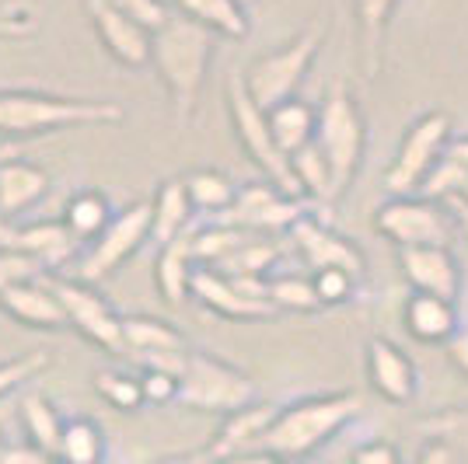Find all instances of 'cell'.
<instances>
[{
  "label": "cell",
  "instance_id": "obj_50",
  "mask_svg": "<svg viewBox=\"0 0 468 464\" xmlns=\"http://www.w3.org/2000/svg\"><path fill=\"white\" fill-rule=\"evenodd\" d=\"M18 234H21V224H15L11 216H0V252L18 248Z\"/></svg>",
  "mask_w": 468,
  "mask_h": 464
},
{
  "label": "cell",
  "instance_id": "obj_47",
  "mask_svg": "<svg viewBox=\"0 0 468 464\" xmlns=\"http://www.w3.org/2000/svg\"><path fill=\"white\" fill-rule=\"evenodd\" d=\"M0 464H59L57 458L42 454L36 447H15V450H4L0 454Z\"/></svg>",
  "mask_w": 468,
  "mask_h": 464
},
{
  "label": "cell",
  "instance_id": "obj_25",
  "mask_svg": "<svg viewBox=\"0 0 468 464\" xmlns=\"http://www.w3.org/2000/svg\"><path fill=\"white\" fill-rule=\"evenodd\" d=\"M270 116V130H273L280 151L293 157L297 151H304L308 143H314V130H318V109L308 105L304 98H291L283 105H276L266 112Z\"/></svg>",
  "mask_w": 468,
  "mask_h": 464
},
{
  "label": "cell",
  "instance_id": "obj_1",
  "mask_svg": "<svg viewBox=\"0 0 468 464\" xmlns=\"http://www.w3.org/2000/svg\"><path fill=\"white\" fill-rule=\"evenodd\" d=\"M360 412H364V398L353 391L297 398L291 406L276 408V419L266 429L259 450H270L287 464L312 461L314 450H322L332 437H339Z\"/></svg>",
  "mask_w": 468,
  "mask_h": 464
},
{
  "label": "cell",
  "instance_id": "obj_19",
  "mask_svg": "<svg viewBox=\"0 0 468 464\" xmlns=\"http://www.w3.org/2000/svg\"><path fill=\"white\" fill-rule=\"evenodd\" d=\"M49 189H53V178L42 164L25 161V157L4 161L0 164V216L15 220L21 213H28L49 195Z\"/></svg>",
  "mask_w": 468,
  "mask_h": 464
},
{
  "label": "cell",
  "instance_id": "obj_33",
  "mask_svg": "<svg viewBox=\"0 0 468 464\" xmlns=\"http://www.w3.org/2000/svg\"><path fill=\"white\" fill-rule=\"evenodd\" d=\"M245 237H249V231H241V227H234V224H228V220L217 216L214 224H207V227L193 231L196 262L207 266V269H217V266H224V262L241 248Z\"/></svg>",
  "mask_w": 468,
  "mask_h": 464
},
{
  "label": "cell",
  "instance_id": "obj_31",
  "mask_svg": "<svg viewBox=\"0 0 468 464\" xmlns=\"http://www.w3.org/2000/svg\"><path fill=\"white\" fill-rule=\"evenodd\" d=\"M291 164H293V174H297V185H301V195L312 199L318 210L329 213V206L335 203V189H332V172L325 154L314 143H308L304 151H297L291 157Z\"/></svg>",
  "mask_w": 468,
  "mask_h": 464
},
{
  "label": "cell",
  "instance_id": "obj_32",
  "mask_svg": "<svg viewBox=\"0 0 468 464\" xmlns=\"http://www.w3.org/2000/svg\"><path fill=\"white\" fill-rule=\"evenodd\" d=\"M283 258V248L280 241L270 237V234H249L241 241V248L224 262L217 266L220 272L228 276H252V279H262V276H273V266Z\"/></svg>",
  "mask_w": 468,
  "mask_h": 464
},
{
  "label": "cell",
  "instance_id": "obj_35",
  "mask_svg": "<svg viewBox=\"0 0 468 464\" xmlns=\"http://www.w3.org/2000/svg\"><path fill=\"white\" fill-rule=\"evenodd\" d=\"M266 297L273 301L276 311H301V314L322 311L314 279L304 276V272H273V276H266Z\"/></svg>",
  "mask_w": 468,
  "mask_h": 464
},
{
  "label": "cell",
  "instance_id": "obj_6",
  "mask_svg": "<svg viewBox=\"0 0 468 464\" xmlns=\"http://www.w3.org/2000/svg\"><path fill=\"white\" fill-rule=\"evenodd\" d=\"M252 402H259L255 381L245 370L231 367L228 360L210 356V353H189V367L178 381V406L231 416Z\"/></svg>",
  "mask_w": 468,
  "mask_h": 464
},
{
  "label": "cell",
  "instance_id": "obj_53",
  "mask_svg": "<svg viewBox=\"0 0 468 464\" xmlns=\"http://www.w3.org/2000/svg\"><path fill=\"white\" fill-rule=\"evenodd\" d=\"M454 220H458V227H462V234H465V241H468V206L465 203H454Z\"/></svg>",
  "mask_w": 468,
  "mask_h": 464
},
{
  "label": "cell",
  "instance_id": "obj_14",
  "mask_svg": "<svg viewBox=\"0 0 468 464\" xmlns=\"http://www.w3.org/2000/svg\"><path fill=\"white\" fill-rule=\"evenodd\" d=\"M287 237H291L293 252L301 255V262L308 266V272L343 269L356 279L367 276V258L360 252V245L332 231L329 220H322L318 213H308L304 220H297Z\"/></svg>",
  "mask_w": 468,
  "mask_h": 464
},
{
  "label": "cell",
  "instance_id": "obj_17",
  "mask_svg": "<svg viewBox=\"0 0 468 464\" xmlns=\"http://www.w3.org/2000/svg\"><path fill=\"white\" fill-rule=\"evenodd\" d=\"M364 360H367V381L385 402L410 406L416 398V364L399 343H391L385 335H374V339H367Z\"/></svg>",
  "mask_w": 468,
  "mask_h": 464
},
{
  "label": "cell",
  "instance_id": "obj_40",
  "mask_svg": "<svg viewBox=\"0 0 468 464\" xmlns=\"http://www.w3.org/2000/svg\"><path fill=\"white\" fill-rule=\"evenodd\" d=\"M314 279V290H318V301H322V308H339V304H346L356 290V276L343 269H322V272H312Z\"/></svg>",
  "mask_w": 468,
  "mask_h": 464
},
{
  "label": "cell",
  "instance_id": "obj_28",
  "mask_svg": "<svg viewBox=\"0 0 468 464\" xmlns=\"http://www.w3.org/2000/svg\"><path fill=\"white\" fill-rule=\"evenodd\" d=\"M18 416H21V426H25V437H28V447H36L42 454L57 458L59 437H63V426H67V419L57 412V406L46 395L32 391V395H21Z\"/></svg>",
  "mask_w": 468,
  "mask_h": 464
},
{
  "label": "cell",
  "instance_id": "obj_55",
  "mask_svg": "<svg viewBox=\"0 0 468 464\" xmlns=\"http://www.w3.org/2000/svg\"><path fill=\"white\" fill-rule=\"evenodd\" d=\"M241 4H245V7H252V4H255V0H241Z\"/></svg>",
  "mask_w": 468,
  "mask_h": 464
},
{
  "label": "cell",
  "instance_id": "obj_18",
  "mask_svg": "<svg viewBox=\"0 0 468 464\" xmlns=\"http://www.w3.org/2000/svg\"><path fill=\"white\" fill-rule=\"evenodd\" d=\"M0 311L18 322L25 329L39 332H59L67 329V314L63 304L57 301V293L49 290L46 279H25V283H11L0 290Z\"/></svg>",
  "mask_w": 468,
  "mask_h": 464
},
{
  "label": "cell",
  "instance_id": "obj_42",
  "mask_svg": "<svg viewBox=\"0 0 468 464\" xmlns=\"http://www.w3.org/2000/svg\"><path fill=\"white\" fill-rule=\"evenodd\" d=\"M46 272L49 269L42 266L39 258L18 252V248L0 252V290H4V287H11V283H25V279H42Z\"/></svg>",
  "mask_w": 468,
  "mask_h": 464
},
{
  "label": "cell",
  "instance_id": "obj_13",
  "mask_svg": "<svg viewBox=\"0 0 468 464\" xmlns=\"http://www.w3.org/2000/svg\"><path fill=\"white\" fill-rule=\"evenodd\" d=\"M193 301L203 304L207 311H214L228 322H270L280 311L273 308V301L266 297V276L252 279V276H228L220 269H196L193 276Z\"/></svg>",
  "mask_w": 468,
  "mask_h": 464
},
{
  "label": "cell",
  "instance_id": "obj_27",
  "mask_svg": "<svg viewBox=\"0 0 468 464\" xmlns=\"http://www.w3.org/2000/svg\"><path fill=\"white\" fill-rule=\"evenodd\" d=\"M112 216H116V210H112L109 195L101 193V189H80L63 206V224H67V231L74 234L84 248L112 224Z\"/></svg>",
  "mask_w": 468,
  "mask_h": 464
},
{
  "label": "cell",
  "instance_id": "obj_43",
  "mask_svg": "<svg viewBox=\"0 0 468 464\" xmlns=\"http://www.w3.org/2000/svg\"><path fill=\"white\" fill-rule=\"evenodd\" d=\"M140 385H144V402L147 406H172L178 402V377L165 370H140Z\"/></svg>",
  "mask_w": 468,
  "mask_h": 464
},
{
  "label": "cell",
  "instance_id": "obj_48",
  "mask_svg": "<svg viewBox=\"0 0 468 464\" xmlns=\"http://www.w3.org/2000/svg\"><path fill=\"white\" fill-rule=\"evenodd\" d=\"M32 32H36V25H32L28 15H25V18H11V15L0 18V39H25V36H32Z\"/></svg>",
  "mask_w": 468,
  "mask_h": 464
},
{
  "label": "cell",
  "instance_id": "obj_46",
  "mask_svg": "<svg viewBox=\"0 0 468 464\" xmlns=\"http://www.w3.org/2000/svg\"><path fill=\"white\" fill-rule=\"evenodd\" d=\"M416 464H462V461H458V454H454L448 444H441V440H423L420 454H416Z\"/></svg>",
  "mask_w": 468,
  "mask_h": 464
},
{
  "label": "cell",
  "instance_id": "obj_56",
  "mask_svg": "<svg viewBox=\"0 0 468 464\" xmlns=\"http://www.w3.org/2000/svg\"><path fill=\"white\" fill-rule=\"evenodd\" d=\"M301 464H312V461H301Z\"/></svg>",
  "mask_w": 468,
  "mask_h": 464
},
{
  "label": "cell",
  "instance_id": "obj_24",
  "mask_svg": "<svg viewBox=\"0 0 468 464\" xmlns=\"http://www.w3.org/2000/svg\"><path fill=\"white\" fill-rule=\"evenodd\" d=\"M74 248H80V241L67 231L63 220H36V224H21L18 234V252L39 258L49 272H57Z\"/></svg>",
  "mask_w": 468,
  "mask_h": 464
},
{
  "label": "cell",
  "instance_id": "obj_23",
  "mask_svg": "<svg viewBox=\"0 0 468 464\" xmlns=\"http://www.w3.org/2000/svg\"><path fill=\"white\" fill-rule=\"evenodd\" d=\"M406 329L412 332V339L437 346V343H448L458 325V311L454 301H441V297H430V293H412L406 301Z\"/></svg>",
  "mask_w": 468,
  "mask_h": 464
},
{
  "label": "cell",
  "instance_id": "obj_22",
  "mask_svg": "<svg viewBox=\"0 0 468 464\" xmlns=\"http://www.w3.org/2000/svg\"><path fill=\"white\" fill-rule=\"evenodd\" d=\"M172 7H176V15L210 28L214 36H224V39L241 42L252 32L249 7L241 0H172Z\"/></svg>",
  "mask_w": 468,
  "mask_h": 464
},
{
  "label": "cell",
  "instance_id": "obj_29",
  "mask_svg": "<svg viewBox=\"0 0 468 464\" xmlns=\"http://www.w3.org/2000/svg\"><path fill=\"white\" fill-rule=\"evenodd\" d=\"M122 343H126V360L154 349H189L186 335L154 314H122Z\"/></svg>",
  "mask_w": 468,
  "mask_h": 464
},
{
  "label": "cell",
  "instance_id": "obj_21",
  "mask_svg": "<svg viewBox=\"0 0 468 464\" xmlns=\"http://www.w3.org/2000/svg\"><path fill=\"white\" fill-rule=\"evenodd\" d=\"M151 203H154V231H151V241H154L157 248L168 245V241H176V237H182V234H189L196 206H193V195H189L186 178H168V182H161L157 193L151 195Z\"/></svg>",
  "mask_w": 468,
  "mask_h": 464
},
{
  "label": "cell",
  "instance_id": "obj_34",
  "mask_svg": "<svg viewBox=\"0 0 468 464\" xmlns=\"http://www.w3.org/2000/svg\"><path fill=\"white\" fill-rule=\"evenodd\" d=\"M186 185H189L196 210L210 213V216H224L234 206V195H238V185L224 172H217V168L189 172L186 174Z\"/></svg>",
  "mask_w": 468,
  "mask_h": 464
},
{
  "label": "cell",
  "instance_id": "obj_36",
  "mask_svg": "<svg viewBox=\"0 0 468 464\" xmlns=\"http://www.w3.org/2000/svg\"><path fill=\"white\" fill-rule=\"evenodd\" d=\"M420 437L423 440H441L448 444L458 461L468 464V408H441V412H430L420 419Z\"/></svg>",
  "mask_w": 468,
  "mask_h": 464
},
{
  "label": "cell",
  "instance_id": "obj_44",
  "mask_svg": "<svg viewBox=\"0 0 468 464\" xmlns=\"http://www.w3.org/2000/svg\"><path fill=\"white\" fill-rule=\"evenodd\" d=\"M350 464H402V454L391 440H367L350 454Z\"/></svg>",
  "mask_w": 468,
  "mask_h": 464
},
{
  "label": "cell",
  "instance_id": "obj_8",
  "mask_svg": "<svg viewBox=\"0 0 468 464\" xmlns=\"http://www.w3.org/2000/svg\"><path fill=\"white\" fill-rule=\"evenodd\" d=\"M151 231H154V203L151 199L126 203L122 210H116L112 224L84 248L78 262V279H84V283L109 279L151 241Z\"/></svg>",
  "mask_w": 468,
  "mask_h": 464
},
{
  "label": "cell",
  "instance_id": "obj_3",
  "mask_svg": "<svg viewBox=\"0 0 468 464\" xmlns=\"http://www.w3.org/2000/svg\"><path fill=\"white\" fill-rule=\"evenodd\" d=\"M126 109L105 98L46 95V91H0V140L46 136L80 126H119Z\"/></svg>",
  "mask_w": 468,
  "mask_h": 464
},
{
  "label": "cell",
  "instance_id": "obj_41",
  "mask_svg": "<svg viewBox=\"0 0 468 464\" xmlns=\"http://www.w3.org/2000/svg\"><path fill=\"white\" fill-rule=\"evenodd\" d=\"M122 15H130V18L144 25L147 32H157V28H165L168 21L176 18V7L172 4H165V0H112Z\"/></svg>",
  "mask_w": 468,
  "mask_h": 464
},
{
  "label": "cell",
  "instance_id": "obj_51",
  "mask_svg": "<svg viewBox=\"0 0 468 464\" xmlns=\"http://www.w3.org/2000/svg\"><path fill=\"white\" fill-rule=\"evenodd\" d=\"M448 157H454L462 168L468 172V133L465 136H451V143H448Z\"/></svg>",
  "mask_w": 468,
  "mask_h": 464
},
{
  "label": "cell",
  "instance_id": "obj_10",
  "mask_svg": "<svg viewBox=\"0 0 468 464\" xmlns=\"http://www.w3.org/2000/svg\"><path fill=\"white\" fill-rule=\"evenodd\" d=\"M42 279L57 293L63 314H67V325L80 332V339H88L91 346H98L109 356H126L122 314L95 290V283H84L78 276H59V272H46Z\"/></svg>",
  "mask_w": 468,
  "mask_h": 464
},
{
  "label": "cell",
  "instance_id": "obj_15",
  "mask_svg": "<svg viewBox=\"0 0 468 464\" xmlns=\"http://www.w3.org/2000/svg\"><path fill=\"white\" fill-rule=\"evenodd\" d=\"M84 15L91 21L98 42L105 46V53L116 59L119 67H126V70L151 67L154 32H147L130 15H122L112 0H84Z\"/></svg>",
  "mask_w": 468,
  "mask_h": 464
},
{
  "label": "cell",
  "instance_id": "obj_2",
  "mask_svg": "<svg viewBox=\"0 0 468 464\" xmlns=\"http://www.w3.org/2000/svg\"><path fill=\"white\" fill-rule=\"evenodd\" d=\"M214 53V32L189 18H182V15H176L165 28L154 32L151 67L157 70V78H161L165 91L172 98V109H176L178 122H189L196 116V105H199V95H203V84H207V74H210Z\"/></svg>",
  "mask_w": 468,
  "mask_h": 464
},
{
  "label": "cell",
  "instance_id": "obj_37",
  "mask_svg": "<svg viewBox=\"0 0 468 464\" xmlns=\"http://www.w3.org/2000/svg\"><path fill=\"white\" fill-rule=\"evenodd\" d=\"M95 391L105 398V406L119 408V412H137L144 402V385L137 374H126L119 367H101L95 370Z\"/></svg>",
  "mask_w": 468,
  "mask_h": 464
},
{
  "label": "cell",
  "instance_id": "obj_11",
  "mask_svg": "<svg viewBox=\"0 0 468 464\" xmlns=\"http://www.w3.org/2000/svg\"><path fill=\"white\" fill-rule=\"evenodd\" d=\"M374 231L388 237L395 248H423V245H451L454 220L444 203L423 195H388L374 210Z\"/></svg>",
  "mask_w": 468,
  "mask_h": 464
},
{
  "label": "cell",
  "instance_id": "obj_9",
  "mask_svg": "<svg viewBox=\"0 0 468 464\" xmlns=\"http://www.w3.org/2000/svg\"><path fill=\"white\" fill-rule=\"evenodd\" d=\"M228 112H231L234 136L245 147V154L255 161V168L266 174L273 185H280L283 193L301 195L291 157L280 151L273 130H270V116L252 101V95L245 91V80L241 78L228 80Z\"/></svg>",
  "mask_w": 468,
  "mask_h": 464
},
{
  "label": "cell",
  "instance_id": "obj_52",
  "mask_svg": "<svg viewBox=\"0 0 468 464\" xmlns=\"http://www.w3.org/2000/svg\"><path fill=\"white\" fill-rule=\"evenodd\" d=\"M18 143H15V140H0V164H4V161H15V157H18Z\"/></svg>",
  "mask_w": 468,
  "mask_h": 464
},
{
  "label": "cell",
  "instance_id": "obj_54",
  "mask_svg": "<svg viewBox=\"0 0 468 464\" xmlns=\"http://www.w3.org/2000/svg\"><path fill=\"white\" fill-rule=\"evenodd\" d=\"M454 203H465V206H468V189L462 193V199H454Z\"/></svg>",
  "mask_w": 468,
  "mask_h": 464
},
{
  "label": "cell",
  "instance_id": "obj_39",
  "mask_svg": "<svg viewBox=\"0 0 468 464\" xmlns=\"http://www.w3.org/2000/svg\"><path fill=\"white\" fill-rule=\"evenodd\" d=\"M42 370H49V353H25V356L0 364V398H7L11 391L25 387L32 377H39Z\"/></svg>",
  "mask_w": 468,
  "mask_h": 464
},
{
  "label": "cell",
  "instance_id": "obj_45",
  "mask_svg": "<svg viewBox=\"0 0 468 464\" xmlns=\"http://www.w3.org/2000/svg\"><path fill=\"white\" fill-rule=\"evenodd\" d=\"M444 349H448L451 367L458 370L462 377H468V329H458V332H454L448 343H444Z\"/></svg>",
  "mask_w": 468,
  "mask_h": 464
},
{
  "label": "cell",
  "instance_id": "obj_5",
  "mask_svg": "<svg viewBox=\"0 0 468 464\" xmlns=\"http://www.w3.org/2000/svg\"><path fill=\"white\" fill-rule=\"evenodd\" d=\"M322 42H325V28L314 21L308 28H301L291 42H283L280 49L262 53L259 59L249 63V70H245L241 80H245V91L252 95V101L262 112H270L276 105L297 98L304 78L312 74Z\"/></svg>",
  "mask_w": 468,
  "mask_h": 464
},
{
  "label": "cell",
  "instance_id": "obj_30",
  "mask_svg": "<svg viewBox=\"0 0 468 464\" xmlns=\"http://www.w3.org/2000/svg\"><path fill=\"white\" fill-rule=\"evenodd\" d=\"M59 464H101L105 461V433L95 419L88 416H74L63 426L57 450Z\"/></svg>",
  "mask_w": 468,
  "mask_h": 464
},
{
  "label": "cell",
  "instance_id": "obj_49",
  "mask_svg": "<svg viewBox=\"0 0 468 464\" xmlns=\"http://www.w3.org/2000/svg\"><path fill=\"white\" fill-rule=\"evenodd\" d=\"M214 464H287V461H280L270 450H241V454L220 458V461H214Z\"/></svg>",
  "mask_w": 468,
  "mask_h": 464
},
{
  "label": "cell",
  "instance_id": "obj_20",
  "mask_svg": "<svg viewBox=\"0 0 468 464\" xmlns=\"http://www.w3.org/2000/svg\"><path fill=\"white\" fill-rule=\"evenodd\" d=\"M196 252H193V231L168 241L157 248L154 262V283L165 304L182 308L193 301V276H196Z\"/></svg>",
  "mask_w": 468,
  "mask_h": 464
},
{
  "label": "cell",
  "instance_id": "obj_16",
  "mask_svg": "<svg viewBox=\"0 0 468 464\" xmlns=\"http://www.w3.org/2000/svg\"><path fill=\"white\" fill-rule=\"evenodd\" d=\"M399 266L412 293H430L441 301H458L462 293V266L451 245H423V248H399Z\"/></svg>",
  "mask_w": 468,
  "mask_h": 464
},
{
  "label": "cell",
  "instance_id": "obj_26",
  "mask_svg": "<svg viewBox=\"0 0 468 464\" xmlns=\"http://www.w3.org/2000/svg\"><path fill=\"white\" fill-rule=\"evenodd\" d=\"M399 0H353L356 25H360V57H364V78H378L381 57H385V32L395 15Z\"/></svg>",
  "mask_w": 468,
  "mask_h": 464
},
{
  "label": "cell",
  "instance_id": "obj_38",
  "mask_svg": "<svg viewBox=\"0 0 468 464\" xmlns=\"http://www.w3.org/2000/svg\"><path fill=\"white\" fill-rule=\"evenodd\" d=\"M468 189V172L454 161V157H441L433 164V172L427 174V182L420 185V195L423 199H433V203H444V199H462V193Z\"/></svg>",
  "mask_w": 468,
  "mask_h": 464
},
{
  "label": "cell",
  "instance_id": "obj_4",
  "mask_svg": "<svg viewBox=\"0 0 468 464\" xmlns=\"http://www.w3.org/2000/svg\"><path fill=\"white\" fill-rule=\"evenodd\" d=\"M314 147L325 154L332 172V189L335 199L350 189L364 164V151H367V122L356 105V98L335 84L329 95L318 105V130H314Z\"/></svg>",
  "mask_w": 468,
  "mask_h": 464
},
{
  "label": "cell",
  "instance_id": "obj_12",
  "mask_svg": "<svg viewBox=\"0 0 468 464\" xmlns=\"http://www.w3.org/2000/svg\"><path fill=\"white\" fill-rule=\"evenodd\" d=\"M308 213H318V206H314L312 199L283 193L280 185H273L266 178V182L241 185L238 195H234V206L220 220H228V224H234V227H241V231L249 234L280 237V234H291L293 224L304 220Z\"/></svg>",
  "mask_w": 468,
  "mask_h": 464
},
{
  "label": "cell",
  "instance_id": "obj_7",
  "mask_svg": "<svg viewBox=\"0 0 468 464\" xmlns=\"http://www.w3.org/2000/svg\"><path fill=\"white\" fill-rule=\"evenodd\" d=\"M451 143V116L444 109H430L416 116L402 133L395 161L385 172V193L388 195H420L433 164L448 154Z\"/></svg>",
  "mask_w": 468,
  "mask_h": 464
}]
</instances>
